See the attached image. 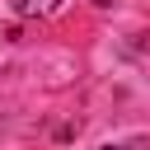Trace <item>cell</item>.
<instances>
[{"label": "cell", "mask_w": 150, "mask_h": 150, "mask_svg": "<svg viewBox=\"0 0 150 150\" xmlns=\"http://www.w3.org/2000/svg\"><path fill=\"white\" fill-rule=\"evenodd\" d=\"M103 150H122V145H103Z\"/></svg>", "instance_id": "2"}, {"label": "cell", "mask_w": 150, "mask_h": 150, "mask_svg": "<svg viewBox=\"0 0 150 150\" xmlns=\"http://www.w3.org/2000/svg\"><path fill=\"white\" fill-rule=\"evenodd\" d=\"M14 5V14H52L61 0H9Z\"/></svg>", "instance_id": "1"}]
</instances>
